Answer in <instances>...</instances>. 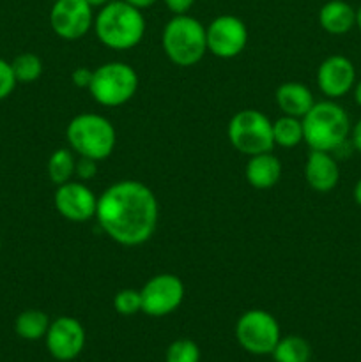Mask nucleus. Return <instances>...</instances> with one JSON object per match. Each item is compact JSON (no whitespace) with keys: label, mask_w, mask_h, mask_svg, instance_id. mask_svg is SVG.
<instances>
[{"label":"nucleus","mask_w":361,"mask_h":362,"mask_svg":"<svg viewBox=\"0 0 361 362\" xmlns=\"http://www.w3.org/2000/svg\"><path fill=\"white\" fill-rule=\"evenodd\" d=\"M96 219L117 244L133 247L145 244L156 232L159 205L156 194L138 180H119L98 198Z\"/></svg>","instance_id":"1"},{"label":"nucleus","mask_w":361,"mask_h":362,"mask_svg":"<svg viewBox=\"0 0 361 362\" xmlns=\"http://www.w3.org/2000/svg\"><path fill=\"white\" fill-rule=\"evenodd\" d=\"M96 35L110 49H131L144 39L145 20L140 9L126 0H110L94 20Z\"/></svg>","instance_id":"2"},{"label":"nucleus","mask_w":361,"mask_h":362,"mask_svg":"<svg viewBox=\"0 0 361 362\" xmlns=\"http://www.w3.org/2000/svg\"><path fill=\"white\" fill-rule=\"evenodd\" d=\"M303 122V141L311 151L335 152L345 145L350 134V120L345 110L333 101L314 103Z\"/></svg>","instance_id":"3"},{"label":"nucleus","mask_w":361,"mask_h":362,"mask_svg":"<svg viewBox=\"0 0 361 362\" xmlns=\"http://www.w3.org/2000/svg\"><path fill=\"white\" fill-rule=\"evenodd\" d=\"M66 138L71 151L76 152L80 158L103 161L115 148L117 133L106 117L98 113H80L67 124Z\"/></svg>","instance_id":"4"},{"label":"nucleus","mask_w":361,"mask_h":362,"mask_svg":"<svg viewBox=\"0 0 361 362\" xmlns=\"http://www.w3.org/2000/svg\"><path fill=\"white\" fill-rule=\"evenodd\" d=\"M165 55L179 67H191L207 53L205 27L188 14H176L163 28Z\"/></svg>","instance_id":"5"},{"label":"nucleus","mask_w":361,"mask_h":362,"mask_svg":"<svg viewBox=\"0 0 361 362\" xmlns=\"http://www.w3.org/2000/svg\"><path fill=\"white\" fill-rule=\"evenodd\" d=\"M138 90V74L126 62H106L94 69L88 92L101 106L126 105Z\"/></svg>","instance_id":"6"},{"label":"nucleus","mask_w":361,"mask_h":362,"mask_svg":"<svg viewBox=\"0 0 361 362\" xmlns=\"http://www.w3.org/2000/svg\"><path fill=\"white\" fill-rule=\"evenodd\" d=\"M227 134L232 147L248 158L262 152H271L275 147L273 122L258 110L246 108L237 112L230 119Z\"/></svg>","instance_id":"7"},{"label":"nucleus","mask_w":361,"mask_h":362,"mask_svg":"<svg viewBox=\"0 0 361 362\" xmlns=\"http://www.w3.org/2000/svg\"><path fill=\"white\" fill-rule=\"evenodd\" d=\"M237 343L253 356H265L275 350L280 341V325L271 313L264 310H250L239 317L236 324Z\"/></svg>","instance_id":"8"},{"label":"nucleus","mask_w":361,"mask_h":362,"mask_svg":"<svg viewBox=\"0 0 361 362\" xmlns=\"http://www.w3.org/2000/svg\"><path fill=\"white\" fill-rule=\"evenodd\" d=\"M142 311L149 317H166L180 306L184 283L176 274L152 276L140 290Z\"/></svg>","instance_id":"9"},{"label":"nucleus","mask_w":361,"mask_h":362,"mask_svg":"<svg viewBox=\"0 0 361 362\" xmlns=\"http://www.w3.org/2000/svg\"><path fill=\"white\" fill-rule=\"evenodd\" d=\"M207 52L218 59H234L239 55L248 42V28L241 18L222 14L205 27Z\"/></svg>","instance_id":"10"},{"label":"nucleus","mask_w":361,"mask_h":362,"mask_svg":"<svg viewBox=\"0 0 361 362\" xmlns=\"http://www.w3.org/2000/svg\"><path fill=\"white\" fill-rule=\"evenodd\" d=\"M52 30L66 41L81 39L94 25V13L85 0H57L50 11Z\"/></svg>","instance_id":"11"},{"label":"nucleus","mask_w":361,"mask_h":362,"mask_svg":"<svg viewBox=\"0 0 361 362\" xmlns=\"http://www.w3.org/2000/svg\"><path fill=\"white\" fill-rule=\"evenodd\" d=\"M53 204L59 214L67 221L84 223L96 218L98 198L92 193L91 187L85 186L81 180H69L57 186Z\"/></svg>","instance_id":"12"},{"label":"nucleus","mask_w":361,"mask_h":362,"mask_svg":"<svg viewBox=\"0 0 361 362\" xmlns=\"http://www.w3.org/2000/svg\"><path fill=\"white\" fill-rule=\"evenodd\" d=\"M46 349L57 361H73L85 346V329L76 318L59 317L50 324L46 332Z\"/></svg>","instance_id":"13"},{"label":"nucleus","mask_w":361,"mask_h":362,"mask_svg":"<svg viewBox=\"0 0 361 362\" xmlns=\"http://www.w3.org/2000/svg\"><path fill=\"white\" fill-rule=\"evenodd\" d=\"M356 83L354 64L343 55H331L319 66L317 85L329 99L343 98Z\"/></svg>","instance_id":"14"},{"label":"nucleus","mask_w":361,"mask_h":362,"mask_svg":"<svg viewBox=\"0 0 361 362\" xmlns=\"http://www.w3.org/2000/svg\"><path fill=\"white\" fill-rule=\"evenodd\" d=\"M304 179L314 191L328 193L340 180L338 163L329 152L311 151L304 165Z\"/></svg>","instance_id":"15"},{"label":"nucleus","mask_w":361,"mask_h":362,"mask_svg":"<svg viewBox=\"0 0 361 362\" xmlns=\"http://www.w3.org/2000/svg\"><path fill=\"white\" fill-rule=\"evenodd\" d=\"M244 175H246L248 184L253 186L255 189H269V187L276 186L282 177V163L271 152L250 156Z\"/></svg>","instance_id":"16"},{"label":"nucleus","mask_w":361,"mask_h":362,"mask_svg":"<svg viewBox=\"0 0 361 362\" xmlns=\"http://www.w3.org/2000/svg\"><path fill=\"white\" fill-rule=\"evenodd\" d=\"M275 99L283 115L297 117V119H303L315 103L310 88L299 81H285L280 85L276 88Z\"/></svg>","instance_id":"17"},{"label":"nucleus","mask_w":361,"mask_h":362,"mask_svg":"<svg viewBox=\"0 0 361 362\" xmlns=\"http://www.w3.org/2000/svg\"><path fill=\"white\" fill-rule=\"evenodd\" d=\"M319 23L328 34H347L356 25V11L343 0H329L319 11Z\"/></svg>","instance_id":"18"},{"label":"nucleus","mask_w":361,"mask_h":362,"mask_svg":"<svg viewBox=\"0 0 361 362\" xmlns=\"http://www.w3.org/2000/svg\"><path fill=\"white\" fill-rule=\"evenodd\" d=\"M50 318L45 311L41 310H25L23 313L18 315L14 322V331L21 339L27 341H38L45 338L50 327Z\"/></svg>","instance_id":"19"},{"label":"nucleus","mask_w":361,"mask_h":362,"mask_svg":"<svg viewBox=\"0 0 361 362\" xmlns=\"http://www.w3.org/2000/svg\"><path fill=\"white\" fill-rule=\"evenodd\" d=\"M271 356L275 362H310L311 349L301 336H285L280 338Z\"/></svg>","instance_id":"20"},{"label":"nucleus","mask_w":361,"mask_h":362,"mask_svg":"<svg viewBox=\"0 0 361 362\" xmlns=\"http://www.w3.org/2000/svg\"><path fill=\"white\" fill-rule=\"evenodd\" d=\"M273 138L275 145L283 148H292L303 141V122L297 117L283 115L273 122Z\"/></svg>","instance_id":"21"},{"label":"nucleus","mask_w":361,"mask_h":362,"mask_svg":"<svg viewBox=\"0 0 361 362\" xmlns=\"http://www.w3.org/2000/svg\"><path fill=\"white\" fill-rule=\"evenodd\" d=\"M74 165L76 159L73 158V151L71 148H57L48 159V177L55 186L69 182L74 177Z\"/></svg>","instance_id":"22"},{"label":"nucleus","mask_w":361,"mask_h":362,"mask_svg":"<svg viewBox=\"0 0 361 362\" xmlns=\"http://www.w3.org/2000/svg\"><path fill=\"white\" fill-rule=\"evenodd\" d=\"M18 83H34L42 74V60L35 53H20L11 62Z\"/></svg>","instance_id":"23"},{"label":"nucleus","mask_w":361,"mask_h":362,"mask_svg":"<svg viewBox=\"0 0 361 362\" xmlns=\"http://www.w3.org/2000/svg\"><path fill=\"white\" fill-rule=\"evenodd\" d=\"M165 362H200V349L191 339H176L166 349Z\"/></svg>","instance_id":"24"},{"label":"nucleus","mask_w":361,"mask_h":362,"mask_svg":"<svg viewBox=\"0 0 361 362\" xmlns=\"http://www.w3.org/2000/svg\"><path fill=\"white\" fill-rule=\"evenodd\" d=\"M113 308H115L117 313L122 315V317L137 315L138 311H142L140 290H134V288L119 290L115 299H113Z\"/></svg>","instance_id":"25"},{"label":"nucleus","mask_w":361,"mask_h":362,"mask_svg":"<svg viewBox=\"0 0 361 362\" xmlns=\"http://www.w3.org/2000/svg\"><path fill=\"white\" fill-rule=\"evenodd\" d=\"M18 81L14 78L13 67H11V62L0 59V101L6 98H9L13 94V90L16 88Z\"/></svg>","instance_id":"26"},{"label":"nucleus","mask_w":361,"mask_h":362,"mask_svg":"<svg viewBox=\"0 0 361 362\" xmlns=\"http://www.w3.org/2000/svg\"><path fill=\"white\" fill-rule=\"evenodd\" d=\"M98 163L96 159L91 158H80L74 165V177H78V180H91L94 179L96 173H98Z\"/></svg>","instance_id":"27"},{"label":"nucleus","mask_w":361,"mask_h":362,"mask_svg":"<svg viewBox=\"0 0 361 362\" xmlns=\"http://www.w3.org/2000/svg\"><path fill=\"white\" fill-rule=\"evenodd\" d=\"M92 76H94V69H88V67H76V69L73 71V74H71V80H73L74 87L88 88Z\"/></svg>","instance_id":"28"},{"label":"nucleus","mask_w":361,"mask_h":362,"mask_svg":"<svg viewBox=\"0 0 361 362\" xmlns=\"http://www.w3.org/2000/svg\"><path fill=\"white\" fill-rule=\"evenodd\" d=\"M163 2L173 14H186L195 4V0H163Z\"/></svg>","instance_id":"29"},{"label":"nucleus","mask_w":361,"mask_h":362,"mask_svg":"<svg viewBox=\"0 0 361 362\" xmlns=\"http://www.w3.org/2000/svg\"><path fill=\"white\" fill-rule=\"evenodd\" d=\"M350 133H353V145H354V148H356L357 152H361V119L357 120L356 126L353 127V131H350Z\"/></svg>","instance_id":"30"},{"label":"nucleus","mask_w":361,"mask_h":362,"mask_svg":"<svg viewBox=\"0 0 361 362\" xmlns=\"http://www.w3.org/2000/svg\"><path fill=\"white\" fill-rule=\"evenodd\" d=\"M127 4H131L133 7H137V9H147V7H151L152 4H156L158 0H126Z\"/></svg>","instance_id":"31"},{"label":"nucleus","mask_w":361,"mask_h":362,"mask_svg":"<svg viewBox=\"0 0 361 362\" xmlns=\"http://www.w3.org/2000/svg\"><path fill=\"white\" fill-rule=\"evenodd\" d=\"M354 101L357 106H361V80L357 83H354Z\"/></svg>","instance_id":"32"},{"label":"nucleus","mask_w":361,"mask_h":362,"mask_svg":"<svg viewBox=\"0 0 361 362\" xmlns=\"http://www.w3.org/2000/svg\"><path fill=\"white\" fill-rule=\"evenodd\" d=\"M354 200H356V204L361 207V179L357 180L356 186H354Z\"/></svg>","instance_id":"33"},{"label":"nucleus","mask_w":361,"mask_h":362,"mask_svg":"<svg viewBox=\"0 0 361 362\" xmlns=\"http://www.w3.org/2000/svg\"><path fill=\"white\" fill-rule=\"evenodd\" d=\"M85 2H87L88 6H91L92 9H94V7H103V6H106V4H108L110 0H85Z\"/></svg>","instance_id":"34"},{"label":"nucleus","mask_w":361,"mask_h":362,"mask_svg":"<svg viewBox=\"0 0 361 362\" xmlns=\"http://www.w3.org/2000/svg\"><path fill=\"white\" fill-rule=\"evenodd\" d=\"M356 25H357V28L361 30V7L356 11Z\"/></svg>","instance_id":"35"},{"label":"nucleus","mask_w":361,"mask_h":362,"mask_svg":"<svg viewBox=\"0 0 361 362\" xmlns=\"http://www.w3.org/2000/svg\"><path fill=\"white\" fill-rule=\"evenodd\" d=\"M0 246H2V240H0Z\"/></svg>","instance_id":"36"}]
</instances>
